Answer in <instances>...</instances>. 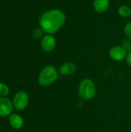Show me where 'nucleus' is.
Instances as JSON below:
<instances>
[{
  "label": "nucleus",
  "mask_w": 131,
  "mask_h": 132,
  "mask_svg": "<svg viewBox=\"0 0 131 132\" xmlns=\"http://www.w3.org/2000/svg\"><path fill=\"white\" fill-rule=\"evenodd\" d=\"M66 15L64 12L57 9L46 11L39 17L40 28L47 34L53 35L57 32L65 24Z\"/></svg>",
  "instance_id": "1"
},
{
  "label": "nucleus",
  "mask_w": 131,
  "mask_h": 132,
  "mask_svg": "<svg viewBox=\"0 0 131 132\" xmlns=\"http://www.w3.org/2000/svg\"><path fill=\"white\" fill-rule=\"evenodd\" d=\"M58 78V71L51 65L45 67L39 73L38 82L42 87H46L54 83Z\"/></svg>",
  "instance_id": "2"
},
{
  "label": "nucleus",
  "mask_w": 131,
  "mask_h": 132,
  "mask_svg": "<svg viewBox=\"0 0 131 132\" xmlns=\"http://www.w3.org/2000/svg\"><path fill=\"white\" fill-rule=\"evenodd\" d=\"M96 94V87L90 79L83 80L79 85V95L83 100H90Z\"/></svg>",
  "instance_id": "3"
},
{
  "label": "nucleus",
  "mask_w": 131,
  "mask_h": 132,
  "mask_svg": "<svg viewBox=\"0 0 131 132\" xmlns=\"http://www.w3.org/2000/svg\"><path fill=\"white\" fill-rule=\"evenodd\" d=\"M29 97L28 94L25 90L18 91L13 97L12 104L14 108L17 111L24 110L29 104Z\"/></svg>",
  "instance_id": "4"
},
{
  "label": "nucleus",
  "mask_w": 131,
  "mask_h": 132,
  "mask_svg": "<svg viewBox=\"0 0 131 132\" xmlns=\"http://www.w3.org/2000/svg\"><path fill=\"white\" fill-rule=\"evenodd\" d=\"M40 45L43 51L49 53L55 50L56 46V40L53 35L46 34L41 39Z\"/></svg>",
  "instance_id": "5"
},
{
  "label": "nucleus",
  "mask_w": 131,
  "mask_h": 132,
  "mask_svg": "<svg viewBox=\"0 0 131 132\" xmlns=\"http://www.w3.org/2000/svg\"><path fill=\"white\" fill-rule=\"evenodd\" d=\"M110 57L115 61H122L126 59L127 52L121 46H114L109 51Z\"/></svg>",
  "instance_id": "6"
},
{
  "label": "nucleus",
  "mask_w": 131,
  "mask_h": 132,
  "mask_svg": "<svg viewBox=\"0 0 131 132\" xmlns=\"http://www.w3.org/2000/svg\"><path fill=\"white\" fill-rule=\"evenodd\" d=\"M13 108L12 101L7 97H0V117L10 116Z\"/></svg>",
  "instance_id": "7"
},
{
  "label": "nucleus",
  "mask_w": 131,
  "mask_h": 132,
  "mask_svg": "<svg viewBox=\"0 0 131 132\" xmlns=\"http://www.w3.org/2000/svg\"><path fill=\"white\" fill-rule=\"evenodd\" d=\"M76 70V66L73 62H66L59 68V72L63 76H69L73 74Z\"/></svg>",
  "instance_id": "8"
},
{
  "label": "nucleus",
  "mask_w": 131,
  "mask_h": 132,
  "mask_svg": "<svg viewBox=\"0 0 131 132\" xmlns=\"http://www.w3.org/2000/svg\"><path fill=\"white\" fill-rule=\"evenodd\" d=\"M110 3V0H94L93 9L98 13H104L108 10Z\"/></svg>",
  "instance_id": "9"
},
{
  "label": "nucleus",
  "mask_w": 131,
  "mask_h": 132,
  "mask_svg": "<svg viewBox=\"0 0 131 132\" xmlns=\"http://www.w3.org/2000/svg\"><path fill=\"white\" fill-rule=\"evenodd\" d=\"M9 124L12 128L18 130L22 128L24 125V121L20 115L16 114H12L9 117Z\"/></svg>",
  "instance_id": "10"
},
{
  "label": "nucleus",
  "mask_w": 131,
  "mask_h": 132,
  "mask_svg": "<svg viewBox=\"0 0 131 132\" xmlns=\"http://www.w3.org/2000/svg\"><path fill=\"white\" fill-rule=\"evenodd\" d=\"M117 12L120 16L127 18L131 15V8L129 5H122L118 8Z\"/></svg>",
  "instance_id": "11"
},
{
  "label": "nucleus",
  "mask_w": 131,
  "mask_h": 132,
  "mask_svg": "<svg viewBox=\"0 0 131 132\" xmlns=\"http://www.w3.org/2000/svg\"><path fill=\"white\" fill-rule=\"evenodd\" d=\"M9 94V88L8 87L2 83L0 82V97H6Z\"/></svg>",
  "instance_id": "12"
},
{
  "label": "nucleus",
  "mask_w": 131,
  "mask_h": 132,
  "mask_svg": "<svg viewBox=\"0 0 131 132\" xmlns=\"http://www.w3.org/2000/svg\"><path fill=\"white\" fill-rule=\"evenodd\" d=\"M44 32H45L41 28H38L32 32V36L36 39H42L44 36Z\"/></svg>",
  "instance_id": "13"
},
{
  "label": "nucleus",
  "mask_w": 131,
  "mask_h": 132,
  "mask_svg": "<svg viewBox=\"0 0 131 132\" xmlns=\"http://www.w3.org/2000/svg\"><path fill=\"white\" fill-rule=\"evenodd\" d=\"M121 46H122L127 53L131 51V39H124V40L122 41Z\"/></svg>",
  "instance_id": "14"
},
{
  "label": "nucleus",
  "mask_w": 131,
  "mask_h": 132,
  "mask_svg": "<svg viewBox=\"0 0 131 132\" xmlns=\"http://www.w3.org/2000/svg\"><path fill=\"white\" fill-rule=\"evenodd\" d=\"M124 34L127 37V39H131V21L128 22L124 26Z\"/></svg>",
  "instance_id": "15"
},
{
  "label": "nucleus",
  "mask_w": 131,
  "mask_h": 132,
  "mask_svg": "<svg viewBox=\"0 0 131 132\" xmlns=\"http://www.w3.org/2000/svg\"><path fill=\"white\" fill-rule=\"evenodd\" d=\"M126 60H127V63H128V65L131 67V51L127 53V56L126 57Z\"/></svg>",
  "instance_id": "16"
}]
</instances>
